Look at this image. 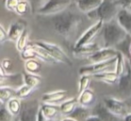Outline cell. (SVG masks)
Masks as SVG:
<instances>
[{
  "mask_svg": "<svg viewBox=\"0 0 131 121\" xmlns=\"http://www.w3.org/2000/svg\"><path fill=\"white\" fill-rule=\"evenodd\" d=\"M90 82H91V76L81 75L80 81H79V89H78L79 94H81L82 92H84V90L89 89Z\"/></svg>",
  "mask_w": 131,
  "mask_h": 121,
  "instance_id": "obj_33",
  "label": "cell"
},
{
  "mask_svg": "<svg viewBox=\"0 0 131 121\" xmlns=\"http://www.w3.org/2000/svg\"><path fill=\"white\" fill-rule=\"evenodd\" d=\"M6 103H1L0 108V121H13L14 115L7 109Z\"/></svg>",
  "mask_w": 131,
  "mask_h": 121,
  "instance_id": "obj_32",
  "label": "cell"
},
{
  "mask_svg": "<svg viewBox=\"0 0 131 121\" xmlns=\"http://www.w3.org/2000/svg\"><path fill=\"white\" fill-rule=\"evenodd\" d=\"M0 79H4L6 80V81H8L6 85L4 86H9L11 88L17 90L21 86L24 84V75L21 73H16V74H6L5 76H0Z\"/></svg>",
  "mask_w": 131,
  "mask_h": 121,
  "instance_id": "obj_18",
  "label": "cell"
},
{
  "mask_svg": "<svg viewBox=\"0 0 131 121\" xmlns=\"http://www.w3.org/2000/svg\"><path fill=\"white\" fill-rule=\"evenodd\" d=\"M118 23L131 35V11L128 8H121L116 17Z\"/></svg>",
  "mask_w": 131,
  "mask_h": 121,
  "instance_id": "obj_15",
  "label": "cell"
},
{
  "mask_svg": "<svg viewBox=\"0 0 131 121\" xmlns=\"http://www.w3.org/2000/svg\"><path fill=\"white\" fill-rule=\"evenodd\" d=\"M7 109L13 114L14 116H18L22 109V102L19 100L18 98H12L6 103Z\"/></svg>",
  "mask_w": 131,
  "mask_h": 121,
  "instance_id": "obj_22",
  "label": "cell"
},
{
  "mask_svg": "<svg viewBox=\"0 0 131 121\" xmlns=\"http://www.w3.org/2000/svg\"><path fill=\"white\" fill-rule=\"evenodd\" d=\"M40 108V107L39 106L38 101L22 102V109L18 115V119L20 121H37Z\"/></svg>",
  "mask_w": 131,
  "mask_h": 121,
  "instance_id": "obj_6",
  "label": "cell"
},
{
  "mask_svg": "<svg viewBox=\"0 0 131 121\" xmlns=\"http://www.w3.org/2000/svg\"><path fill=\"white\" fill-rule=\"evenodd\" d=\"M29 10H31V6H30L29 2L27 0H24L19 3L18 6L15 10V13L19 15H24L29 12Z\"/></svg>",
  "mask_w": 131,
  "mask_h": 121,
  "instance_id": "obj_34",
  "label": "cell"
},
{
  "mask_svg": "<svg viewBox=\"0 0 131 121\" xmlns=\"http://www.w3.org/2000/svg\"><path fill=\"white\" fill-rule=\"evenodd\" d=\"M71 3V0H49L47 4L39 10L38 14L43 15H58L66 11Z\"/></svg>",
  "mask_w": 131,
  "mask_h": 121,
  "instance_id": "obj_4",
  "label": "cell"
},
{
  "mask_svg": "<svg viewBox=\"0 0 131 121\" xmlns=\"http://www.w3.org/2000/svg\"><path fill=\"white\" fill-rule=\"evenodd\" d=\"M113 1H118V0H113Z\"/></svg>",
  "mask_w": 131,
  "mask_h": 121,
  "instance_id": "obj_48",
  "label": "cell"
},
{
  "mask_svg": "<svg viewBox=\"0 0 131 121\" xmlns=\"http://www.w3.org/2000/svg\"><path fill=\"white\" fill-rule=\"evenodd\" d=\"M85 121H102L98 116H95V115H92L89 118H87Z\"/></svg>",
  "mask_w": 131,
  "mask_h": 121,
  "instance_id": "obj_40",
  "label": "cell"
},
{
  "mask_svg": "<svg viewBox=\"0 0 131 121\" xmlns=\"http://www.w3.org/2000/svg\"><path fill=\"white\" fill-rule=\"evenodd\" d=\"M40 108H41L44 116H45L48 119H53L57 116L58 111L56 105L48 104V103H44V104L40 107Z\"/></svg>",
  "mask_w": 131,
  "mask_h": 121,
  "instance_id": "obj_26",
  "label": "cell"
},
{
  "mask_svg": "<svg viewBox=\"0 0 131 121\" xmlns=\"http://www.w3.org/2000/svg\"><path fill=\"white\" fill-rule=\"evenodd\" d=\"M79 104L83 105V106H89L93 103V101L94 100V92L91 90V89H87L86 90H84V92H82L81 94H79L78 97Z\"/></svg>",
  "mask_w": 131,
  "mask_h": 121,
  "instance_id": "obj_24",
  "label": "cell"
},
{
  "mask_svg": "<svg viewBox=\"0 0 131 121\" xmlns=\"http://www.w3.org/2000/svg\"><path fill=\"white\" fill-rule=\"evenodd\" d=\"M117 62V57L113 59H111L106 62H102V63H93V64L89 65V66H84L79 70V73L80 75H94V74H98L101 72H104L106 70L111 67L112 65H115Z\"/></svg>",
  "mask_w": 131,
  "mask_h": 121,
  "instance_id": "obj_10",
  "label": "cell"
},
{
  "mask_svg": "<svg viewBox=\"0 0 131 121\" xmlns=\"http://www.w3.org/2000/svg\"><path fill=\"white\" fill-rule=\"evenodd\" d=\"M21 0H5V6H6V9L9 11L15 12Z\"/></svg>",
  "mask_w": 131,
  "mask_h": 121,
  "instance_id": "obj_35",
  "label": "cell"
},
{
  "mask_svg": "<svg viewBox=\"0 0 131 121\" xmlns=\"http://www.w3.org/2000/svg\"><path fill=\"white\" fill-rule=\"evenodd\" d=\"M24 67H25V70L28 73L37 74L40 71L41 65L37 60V59H30L25 62Z\"/></svg>",
  "mask_w": 131,
  "mask_h": 121,
  "instance_id": "obj_27",
  "label": "cell"
},
{
  "mask_svg": "<svg viewBox=\"0 0 131 121\" xmlns=\"http://www.w3.org/2000/svg\"><path fill=\"white\" fill-rule=\"evenodd\" d=\"M36 44L42 46L43 48H45L49 53V54L54 59H56L58 63H63L65 64L68 65V66H72L73 65V63L71 62L69 57L64 53V51L58 45L54 44H50V42H37Z\"/></svg>",
  "mask_w": 131,
  "mask_h": 121,
  "instance_id": "obj_8",
  "label": "cell"
},
{
  "mask_svg": "<svg viewBox=\"0 0 131 121\" xmlns=\"http://www.w3.org/2000/svg\"><path fill=\"white\" fill-rule=\"evenodd\" d=\"M13 121H20L19 119H15V120H13Z\"/></svg>",
  "mask_w": 131,
  "mask_h": 121,
  "instance_id": "obj_47",
  "label": "cell"
},
{
  "mask_svg": "<svg viewBox=\"0 0 131 121\" xmlns=\"http://www.w3.org/2000/svg\"><path fill=\"white\" fill-rule=\"evenodd\" d=\"M12 67H13V63L12 60L9 59H4L1 63V68H3L5 70V72L6 73H9V72L12 70Z\"/></svg>",
  "mask_w": 131,
  "mask_h": 121,
  "instance_id": "obj_36",
  "label": "cell"
},
{
  "mask_svg": "<svg viewBox=\"0 0 131 121\" xmlns=\"http://www.w3.org/2000/svg\"><path fill=\"white\" fill-rule=\"evenodd\" d=\"M31 6V11L33 14H38L39 10L42 8L49 0H27Z\"/></svg>",
  "mask_w": 131,
  "mask_h": 121,
  "instance_id": "obj_31",
  "label": "cell"
},
{
  "mask_svg": "<svg viewBox=\"0 0 131 121\" xmlns=\"http://www.w3.org/2000/svg\"><path fill=\"white\" fill-rule=\"evenodd\" d=\"M49 121H58V120H54V119H49Z\"/></svg>",
  "mask_w": 131,
  "mask_h": 121,
  "instance_id": "obj_45",
  "label": "cell"
},
{
  "mask_svg": "<svg viewBox=\"0 0 131 121\" xmlns=\"http://www.w3.org/2000/svg\"><path fill=\"white\" fill-rule=\"evenodd\" d=\"M128 60H129V63H130V65H131V58H129Z\"/></svg>",
  "mask_w": 131,
  "mask_h": 121,
  "instance_id": "obj_44",
  "label": "cell"
},
{
  "mask_svg": "<svg viewBox=\"0 0 131 121\" xmlns=\"http://www.w3.org/2000/svg\"><path fill=\"white\" fill-rule=\"evenodd\" d=\"M121 7L118 6L116 1L104 0L97 9L93 10L86 15L90 19L97 21L101 20L104 23H107L117 17V15Z\"/></svg>",
  "mask_w": 131,
  "mask_h": 121,
  "instance_id": "obj_3",
  "label": "cell"
},
{
  "mask_svg": "<svg viewBox=\"0 0 131 121\" xmlns=\"http://www.w3.org/2000/svg\"><path fill=\"white\" fill-rule=\"evenodd\" d=\"M104 46L106 48H113L119 44L127 37L128 33L118 23L117 19L104 23L102 29Z\"/></svg>",
  "mask_w": 131,
  "mask_h": 121,
  "instance_id": "obj_2",
  "label": "cell"
},
{
  "mask_svg": "<svg viewBox=\"0 0 131 121\" xmlns=\"http://www.w3.org/2000/svg\"><path fill=\"white\" fill-rule=\"evenodd\" d=\"M116 2L121 8H128L131 5V0H118Z\"/></svg>",
  "mask_w": 131,
  "mask_h": 121,
  "instance_id": "obj_38",
  "label": "cell"
},
{
  "mask_svg": "<svg viewBox=\"0 0 131 121\" xmlns=\"http://www.w3.org/2000/svg\"><path fill=\"white\" fill-rule=\"evenodd\" d=\"M54 30L57 33L68 38L73 35L83 23L82 17L75 12L64 11L58 15H51Z\"/></svg>",
  "mask_w": 131,
  "mask_h": 121,
  "instance_id": "obj_1",
  "label": "cell"
},
{
  "mask_svg": "<svg viewBox=\"0 0 131 121\" xmlns=\"http://www.w3.org/2000/svg\"><path fill=\"white\" fill-rule=\"evenodd\" d=\"M26 29V22L24 20H16L13 22L8 29V37L12 41H17Z\"/></svg>",
  "mask_w": 131,
  "mask_h": 121,
  "instance_id": "obj_14",
  "label": "cell"
},
{
  "mask_svg": "<svg viewBox=\"0 0 131 121\" xmlns=\"http://www.w3.org/2000/svg\"><path fill=\"white\" fill-rule=\"evenodd\" d=\"M79 103L78 98H73L71 99H68L67 101L62 102L60 105V110L63 114L68 116L75 110V108L77 107V104Z\"/></svg>",
  "mask_w": 131,
  "mask_h": 121,
  "instance_id": "obj_20",
  "label": "cell"
},
{
  "mask_svg": "<svg viewBox=\"0 0 131 121\" xmlns=\"http://www.w3.org/2000/svg\"><path fill=\"white\" fill-rule=\"evenodd\" d=\"M128 9H129V10H130V11H131V5H130V6H129V7H128Z\"/></svg>",
  "mask_w": 131,
  "mask_h": 121,
  "instance_id": "obj_46",
  "label": "cell"
},
{
  "mask_svg": "<svg viewBox=\"0 0 131 121\" xmlns=\"http://www.w3.org/2000/svg\"><path fill=\"white\" fill-rule=\"evenodd\" d=\"M16 90L9 86H1L0 88V99L1 103H6L10 99L15 97Z\"/></svg>",
  "mask_w": 131,
  "mask_h": 121,
  "instance_id": "obj_25",
  "label": "cell"
},
{
  "mask_svg": "<svg viewBox=\"0 0 131 121\" xmlns=\"http://www.w3.org/2000/svg\"><path fill=\"white\" fill-rule=\"evenodd\" d=\"M62 121H75V119H73V118H70V117H65V118H64Z\"/></svg>",
  "mask_w": 131,
  "mask_h": 121,
  "instance_id": "obj_42",
  "label": "cell"
},
{
  "mask_svg": "<svg viewBox=\"0 0 131 121\" xmlns=\"http://www.w3.org/2000/svg\"><path fill=\"white\" fill-rule=\"evenodd\" d=\"M118 94L123 99L131 98V65L128 59L127 60L125 73L118 78Z\"/></svg>",
  "mask_w": 131,
  "mask_h": 121,
  "instance_id": "obj_5",
  "label": "cell"
},
{
  "mask_svg": "<svg viewBox=\"0 0 131 121\" xmlns=\"http://www.w3.org/2000/svg\"><path fill=\"white\" fill-rule=\"evenodd\" d=\"M118 53V51L114 48H106L104 47L103 49H100L97 51H95L93 54L88 56V60L92 63H102L106 62L111 59H113L117 57Z\"/></svg>",
  "mask_w": 131,
  "mask_h": 121,
  "instance_id": "obj_11",
  "label": "cell"
},
{
  "mask_svg": "<svg viewBox=\"0 0 131 121\" xmlns=\"http://www.w3.org/2000/svg\"><path fill=\"white\" fill-rule=\"evenodd\" d=\"M49 119H48L47 117L44 116L41 108H40V110H39V113H38V119H37V121H49Z\"/></svg>",
  "mask_w": 131,
  "mask_h": 121,
  "instance_id": "obj_39",
  "label": "cell"
},
{
  "mask_svg": "<svg viewBox=\"0 0 131 121\" xmlns=\"http://www.w3.org/2000/svg\"><path fill=\"white\" fill-rule=\"evenodd\" d=\"M93 115L98 116L102 121H118V117L115 116L103 103H98L92 110Z\"/></svg>",
  "mask_w": 131,
  "mask_h": 121,
  "instance_id": "obj_12",
  "label": "cell"
},
{
  "mask_svg": "<svg viewBox=\"0 0 131 121\" xmlns=\"http://www.w3.org/2000/svg\"><path fill=\"white\" fill-rule=\"evenodd\" d=\"M129 55H130V58H131V45H130V48H129Z\"/></svg>",
  "mask_w": 131,
  "mask_h": 121,
  "instance_id": "obj_43",
  "label": "cell"
},
{
  "mask_svg": "<svg viewBox=\"0 0 131 121\" xmlns=\"http://www.w3.org/2000/svg\"><path fill=\"white\" fill-rule=\"evenodd\" d=\"M126 60L125 55L122 53L118 51V55H117V62L115 63V72L118 74V76H121L125 73L126 72V67H127V60Z\"/></svg>",
  "mask_w": 131,
  "mask_h": 121,
  "instance_id": "obj_23",
  "label": "cell"
},
{
  "mask_svg": "<svg viewBox=\"0 0 131 121\" xmlns=\"http://www.w3.org/2000/svg\"><path fill=\"white\" fill-rule=\"evenodd\" d=\"M8 39H9V37H8V32L6 31L4 26L1 24L0 25V42L3 44V42H6Z\"/></svg>",
  "mask_w": 131,
  "mask_h": 121,
  "instance_id": "obj_37",
  "label": "cell"
},
{
  "mask_svg": "<svg viewBox=\"0 0 131 121\" xmlns=\"http://www.w3.org/2000/svg\"><path fill=\"white\" fill-rule=\"evenodd\" d=\"M98 50H100L98 44L96 42H92L90 44H85V45L81 46V47L74 48V53L75 55H88V56H90Z\"/></svg>",
  "mask_w": 131,
  "mask_h": 121,
  "instance_id": "obj_19",
  "label": "cell"
},
{
  "mask_svg": "<svg viewBox=\"0 0 131 121\" xmlns=\"http://www.w3.org/2000/svg\"><path fill=\"white\" fill-rule=\"evenodd\" d=\"M29 44V32L27 28L24 31L18 40L16 41V48L19 51H23Z\"/></svg>",
  "mask_w": 131,
  "mask_h": 121,
  "instance_id": "obj_28",
  "label": "cell"
},
{
  "mask_svg": "<svg viewBox=\"0 0 131 121\" xmlns=\"http://www.w3.org/2000/svg\"><path fill=\"white\" fill-rule=\"evenodd\" d=\"M123 121H131V112L123 117Z\"/></svg>",
  "mask_w": 131,
  "mask_h": 121,
  "instance_id": "obj_41",
  "label": "cell"
},
{
  "mask_svg": "<svg viewBox=\"0 0 131 121\" xmlns=\"http://www.w3.org/2000/svg\"><path fill=\"white\" fill-rule=\"evenodd\" d=\"M104 104L108 108L118 117H124L128 113H130V108L121 99L116 98H105L103 100Z\"/></svg>",
  "mask_w": 131,
  "mask_h": 121,
  "instance_id": "obj_7",
  "label": "cell"
},
{
  "mask_svg": "<svg viewBox=\"0 0 131 121\" xmlns=\"http://www.w3.org/2000/svg\"><path fill=\"white\" fill-rule=\"evenodd\" d=\"M92 115H93L92 110L88 107L81 105V106H77L75 108V110L67 117L75 119V121H85Z\"/></svg>",
  "mask_w": 131,
  "mask_h": 121,
  "instance_id": "obj_16",
  "label": "cell"
},
{
  "mask_svg": "<svg viewBox=\"0 0 131 121\" xmlns=\"http://www.w3.org/2000/svg\"><path fill=\"white\" fill-rule=\"evenodd\" d=\"M33 90H34V88L24 83L23 86H21L20 88L16 90L15 97H17L18 99H25V98L29 97L31 95V93L32 92Z\"/></svg>",
  "mask_w": 131,
  "mask_h": 121,
  "instance_id": "obj_30",
  "label": "cell"
},
{
  "mask_svg": "<svg viewBox=\"0 0 131 121\" xmlns=\"http://www.w3.org/2000/svg\"><path fill=\"white\" fill-rule=\"evenodd\" d=\"M67 96H68V91L67 90H59L45 93L44 95H42L41 99L44 103L57 105L63 102L64 99L67 98Z\"/></svg>",
  "mask_w": 131,
  "mask_h": 121,
  "instance_id": "obj_13",
  "label": "cell"
},
{
  "mask_svg": "<svg viewBox=\"0 0 131 121\" xmlns=\"http://www.w3.org/2000/svg\"><path fill=\"white\" fill-rule=\"evenodd\" d=\"M95 79L99 80V81H102L104 82L110 83V84H112V83L118 82V78L119 76L116 73V72H101L98 74H94L93 75Z\"/></svg>",
  "mask_w": 131,
  "mask_h": 121,
  "instance_id": "obj_21",
  "label": "cell"
},
{
  "mask_svg": "<svg viewBox=\"0 0 131 121\" xmlns=\"http://www.w3.org/2000/svg\"><path fill=\"white\" fill-rule=\"evenodd\" d=\"M24 83L32 87V88H35V87L38 86L40 83V81H41L40 77L37 76L36 74L28 73V72L24 74Z\"/></svg>",
  "mask_w": 131,
  "mask_h": 121,
  "instance_id": "obj_29",
  "label": "cell"
},
{
  "mask_svg": "<svg viewBox=\"0 0 131 121\" xmlns=\"http://www.w3.org/2000/svg\"><path fill=\"white\" fill-rule=\"evenodd\" d=\"M104 0H77V7L81 12L88 14L97 9Z\"/></svg>",
  "mask_w": 131,
  "mask_h": 121,
  "instance_id": "obj_17",
  "label": "cell"
},
{
  "mask_svg": "<svg viewBox=\"0 0 131 121\" xmlns=\"http://www.w3.org/2000/svg\"><path fill=\"white\" fill-rule=\"evenodd\" d=\"M103 24H104V22H102V21H101V20L97 21L93 25H92L90 28H88V29L79 37L78 40L75 42V47L74 48L81 47V46L85 45V44H90V42H93V40L96 37V35L98 34L100 32H102Z\"/></svg>",
  "mask_w": 131,
  "mask_h": 121,
  "instance_id": "obj_9",
  "label": "cell"
}]
</instances>
